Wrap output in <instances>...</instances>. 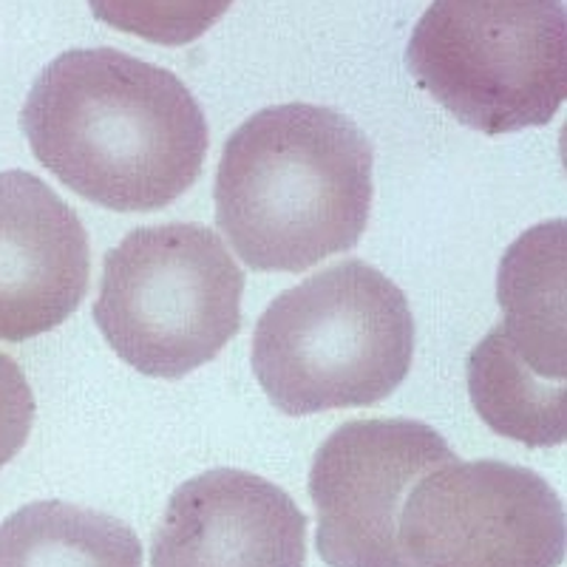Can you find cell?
Segmentation results:
<instances>
[{"instance_id":"7a4b0ae2","label":"cell","mask_w":567,"mask_h":567,"mask_svg":"<svg viewBox=\"0 0 567 567\" xmlns=\"http://www.w3.org/2000/svg\"><path fill=\"white\" fill-rule=\"evenodd\" d=\"M372 165L367 134L341 111L270 105L225 142L213 187L216 221L252 270H310L361 241Z\"/></svg>"},{"instance_id":"6da1fadb","label":"cell","mask_w":567,"mask_h":567,"mask_svg":"<svg viewBox=\"0 0 567 567\" xmlns=\"http://www.w3.org/2000/svg\"><path fill=\"white\" fill-rule=\"evenodd\" d=\"M34 159L83 199L148 213L202 174L207 120L176 74L116 49H71L40 71L20 111Z\"/></svg>"},{"instance_id":"52a82bcc","label":"cell","mask_w":567,"mask_h":567,"mask_svg":"<svg viewBox=\"0 0 567 567\" xmlns=\"http://www.w3.org/2000/svg\"><path fill=\"white\" fill-rule=\"evenodd\" d=\"M398 539L412 567H559L565 505L523 465L452 460L409 491Z\"/></svg>"},{"instance_id":"ba28073f","label":"cell","mask_w":567,"mask_h":567,"mask_svg":"<svg viewBox=\"0 0 567 567\" xmlns=\"http://www.w3.org/2000/svg\"><path fill=\"white\" fill-rule=\"evenodd\" d=\"M452 460L457 457L443 434L420 420L338 425L310 471L321 559L329 567H412L398 539L400 511L425 474Z\"/></svg>"},{"instance_id":"8992f818","label":"cell","mask_w":567,"mask_h":567,"mask_svg":"<svg viewBox=\"0 0 567 567\" xmlns=\"http://www.w3.org/2000/svg\"><path fill=\"white\" fill-rule=\"evenodd\" d=\"M496 298L505 321L468 358L480 417L530 449L561 445L565 406V221L530 227L505 252Z\"/></svg>"},{"instance_id":"5b68a950","label":"cell","mask_w":567,"mask_h":567,"mask_svg":"<svg viewBox=\"0 0 567 567\" xmlns=\"http://www.w3.org/2000/svg\"><path fill=\"white\" fill-rule=\"evenodd\" d=\"M565 3H465L425 9L406 69L457 123L488 136L548 125L567 91Z\"/></svg>"},{"instance_id":"9c48e42d","label":"cell","mask_w":567,"mask_h":567,"mask_svg":"<svg viewBox=\"0 0 567 567\" xmlns=\"http://www.w3.org/2000/svg\"><path fill=\"white\" fill-rule=\"evenodd\" d=\"M307 516L270 480L239 468L205 471L171 496L151 567H303Z\"/></svg>"},{"instance_id":"7c38bea8","label":"cell","mask_w":567,"mask_h":567,"mask_svg":"<svg viewBox=\"0 0 567 567\" xmlns=\"http://www.w3.org/2000/svg\"><path fill=\"white\" fill-rule=\"evenodd\" d=\"M34 425V392L27 374L0 352V468L27 445Z\"/></svg>"},{"instance_id":"8fae6325","label":"cell","mask_w":567,"mask_h":567,"mask_svg":"<svg viewBox=\"0 0 567 567\" xmlns=\"http://www.w3.org/2000/svg\"><path fill=\"white\" fill-rule=\"evenodd\" d=\"M0 567H142V542L116 516L43 499L0 523Z\"/></svg>"},{"instance_id":"277c9868","label":"cell","mask_w":567,"mask_h":567,"mask_svg":"<svg viewBox=\"0 0 567 567\" xmlns=\"http://www.w3.org/2000/svg\"><path fill=\"white\" fill-rule=\"evenodd\" d=\"M245 272L205 225L136 227L105 252L94 321L148 378H185L241 329Z\"/></svg>"},{"instance_id":"30bf717a","label":"cell","mask_w":567,"mask_h":567,"mask_svg":"<svg viewBox=\"0 0 567 567\" xmlns=\"http://www.w3.org/2000/svg\"><path fill=\"white\" fill-rule=\"evenodd\" d=\"M89 233L29 171H0V341L58 329L89 292Z\"/></svg>"},{"instance_id":"3957f363","label":"cell","mask_w":567,"mask_h":567,"mask_svg":"<svg viewBox=\"0 0 567 567\" xmlns=\"http://www.w3.org/2000/svg\"><path fill=\"white\" fill-rule=\"evenodd\" d=\"M412 358L406 296L361 258L284 290L252 332V372L290 417L374 406L406 381Z\"/></svg>"}]
</instances>
